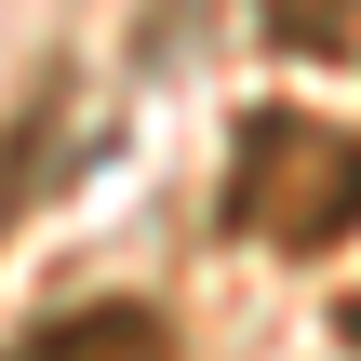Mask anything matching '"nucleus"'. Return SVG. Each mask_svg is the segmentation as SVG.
Instances as JSON below:
<instances>
[{"label":"nucleus","instance_id":"f257e3e1","mask_svg":"<svg viewBox=\"0 0 361 361\" xmlns=\"http://www.w3.org/2000/svg\"><path fill=\"white\" fill-rule=\"evenodd\" d=\"M281 40H308V54H335V40H348V0H281Z\"/></svg>","mask_w":361,"mask_h":361}]
</instances>
